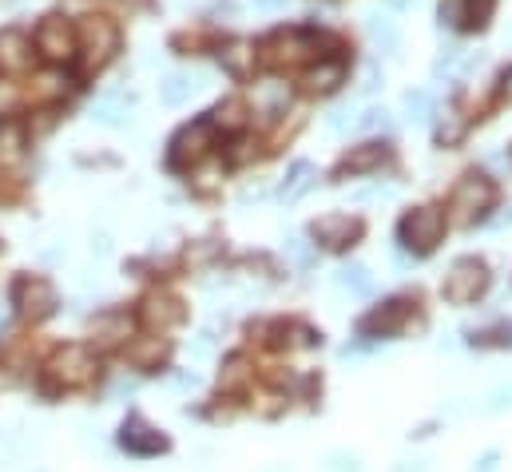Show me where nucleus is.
<instances>
[{
    "label": "nucleus",
    "mask_w": 512,
    "mask_h": 472,
    "mask_svg": "<svg viewBox=\"0 0 512 472\" xmlns=\"http://www.w3.org/2000/svg\"><path fill=\"white\" fill-rule=\"evenodd\" d=\"M485 290H489V266H485L481 258H457V262L449 266L445 282H441V294H445V302H453V306H469V302H477Z\"/></svg>",
    "instance_id": "obj_6"
},
{
    "label": "nucleus",
    "mask_w": 512,
    "mask_h": 472,
    "mask_svg": "<svg viewBox=\"0 0 512 472\" xmlns=\"http://www.w3.org/2000/svg\"><path fill=\"white\" fill-rule=\"evenodd\" d=\"M167 445L171 441L155 425H147L143 417H128L120 425V449L131 453V457H159V453H167Z\"/></svg>",
    "instance_id": "obj_11"
},
{
    "label": "nucleus",
    "mask_w": 512,
    "mask_h": 472,
    "mask_svg": "<svg viewBox=\"0 0 512 472\" xmlns=\"http://www.w3.org/2000/svg\"><path fill=\"white\" fill-rule=\"evenodd\" d=\"M219 60H223V68H227L231 76H247L251 64H255V48L243 44V40H235V44H227V48L219 52Z\"/></svg>",
    "instance_id": "obj_21"
},
{
    "label": "nucleus",
    "mask_w": 512,
    "mask_h": 472,
    "mask_svg": "<svg viewBox=\"0 0 512 472\" xmlns=\"http://www.w3.org/2000/svg\"><path fill=\"white\" fill-rule=\"evenodd\" d=\"M96 373H100V361H96V354L88 346H64V350H56L52 361L44 365V385L52 393H60V389H84V385L96 381Z\"/></svg>",
    "instance_id": "obj_2"
},
{
    "label": "nucleus",
    "mask_w": 512,
    "mask_h": 472,
    "mask_svg": "<svg viewBox=\"0 0 512 472\" xmlns=\"http://www.w3.org/2000/svg\"><path fill=\"white\" fill-rule=\"evenodd\" d=\"M163 354H167V342L163 338H139V342L128 346V361L135 369H155L163 361Z\"/></svg>",
    "instance_id": "obj_20"
},
{
    "label": "nucleus",
    "mask_w": 512,
    "mask_h": 472,
    "mask_svg": "<svg viewBox=\"0 0 512 472\" xmlns=\"http://www.w3.org/2000/svg\"><path fill=\"white\" fill-rule=\"evenodd\" d=\"M314 179H318V171H314V163H306V159H298L290 171H286V179H282V199L286 203H298L310 187H314Z\"/></svg>",
    "instance_id": "obj_16"
},
{
    "label": "nucleus",
    "mask_w": 512,
    "mask_h": 472,
    "mask_svg": "<svg viewBox=\"0 0 512 472\" xmlns=\"http://www.w3.org/2000/svg\"><path fill=\"white\" fill-rule=\"evenodd\" d=\"M32 64V40L24 32H0V68L24 72Z\"/></svg>",
    "instance_id": "obj_15"
},
{
    "label": "nucleus",
    "mask_w": 512,
    "mask_h": 472,
    "mask_svg": "<svg viewBox=\"0 0 512 472\" xmlns=\"http://www.w3.org/2000/svg\"><path fill=\"white\" fill-rule=\"evenodd\" d=\"M120 48V28L108 16H84L76 24V52L84 56V68L96 72L104 68Z\"/></svg>",
    "instance_id": "obj_3"
},
{
    "label": "nucleus",
    "mask_w": 512,
    "mask_h": 472,
    "mask_svg": "<svg viewBox=\"0 0 512 472\" xmlns=\"http://www.w3.org/2000/svg\"><path fill=\"white\" fill-rule=\"evenodd\" d=\"M124 116H128L124 96H104V100L96 104V119H104V123H120Z\"/></svg>",
    "instance_id": "obj_29"
},
{
    "label": "nucleus",
    "mask_w": 512,
    "mask_h": 472,
    "mask_svg": "<svg viewBox=\"0 0 512 472\" xmlns=\"http://www.w3.org/2000/svg\"><path fill=\"white\" fill-rule=\"evenodd\" d=\"M493 203H497V183L489 179V175H465L457 187H453V195H449V215H453V223H461V227H469V223H477V219H485V211H493Z\"/></svg>",
    "instance_id": "obj_4"
},
{
    "label": "nucleus",
    "mask_w": 512,
    "mask_h": 472,
    "mask_svg": "<svg viewBox=\"0 0 512 472\" xmlns=\"http://www.w3.org/2000/svg\"><path fill=\"white\" fill-rule=\"evenodd\" d=\"M413 318V302L409 298H389L382 306H374L362 322H358V334L362 338H393L405 330V322Z\"/></svg>",
    "instance_id": "obj_10"
},
{
    "label": "nucleus",
    "mask_w": 512,
    "mask_h": 472,
    "mask_svg": "<svg viewBox=\"0 0 512 472\" xmlns=\"http://www.w3.org/2000/svg\"><path fill=\"white\" fill-rule=\"evenodd\" d=\"M211 147H215V123L211 119H195V123H187V127L175 131V139L167 147V163L175 171H187V167L203 163V155Z\"/></svg>",
    "instance_id": "obj_7"
},
{
    "label": "nucleus",
    "mask_w": 512,
    "mask_h": 472,
    "mask_svg": "<svg viewBox=\"0 0 512 472\" xmlns=\"http://www.w3.org/2000/svg\"><path fill=\"white\" fill-rule=\"evenodd\" d=\"M310 235L314 242H322L326 250H346V246H354L358 238H362V219H354V215H322L314 227H310Z\"/></svg>",
    "instance_id": "obj_12"
},
{
    "label": "nucleus",
    "mask_w": 512,
    "mask_h": 472,
    "mask_svg": "<svg viewBox=\"0 0 512 472\" xmlns=\"http://www.w3.org/2000/svg\"><path fill=\"white\" fill-rule=\"evenodd\" d=\"M12 306H16V314L24 322H40V318H48L56 310V290H52L48 278L24 274V278L12 282Z\"/></svg>",
    "instance_id": "obj_8"
},
{
    "label": "nucleus",
    "mask_w": 512,
    "mask_h": 472,
    "mask_svg": "<svg viewBox=\"0 0 512 472\" xmlns=\"http://www.w3.org/2000/svg\"><path fill=\"white\" fill-rule=\"evenodd\" d=\"M36 52L48 64H68L76 56V24L64 16H44L36 28Z\"/></svg>",
    "instance_id": "obj_9"
},
{
    "label": "nucleus",
    "mask_w": 512,
    "mask_h": 472,
    "mask_svg": "<svg viewBox=\"0 0 512 472\" xmlns=\"http://www.w3.org/2000/svg\"><path fill=\"white\" fill-rule=\"evenodd\" d=\"M461 135H465V119H461V112H445V123H441L437 139H441V143H457Z\"/></svg>",
    "instance_id": "obj_32"
},
{
    "label": "nucleus",
    "mask_w": 512,
    "mask_h": 472,
    "mask_svg": "<svg viewBox=\"0 0 512 472\" xmlns=\"http://www.w3.org/2000/svg\"><path fill=\"white\" fill-rule=\"evenodd\" d=\"M199 88V80L195 76H183V72H171L163 84H159V96H163V104H171V108H179L191 92Z\"/></svg>",
    "instance_id": "obj_22"
},
{
    "label": "nucleus",
    "mask_w": 512,
    "mask_h": 472,
    "mask_svg": "<svg viewBox=\"0 0 512 472\" xmlns=\"http://www.w3.org/2000/svg\"><path fill=\"white\" fill-rule=\"evenodd\" d=\"M96 334H100V346H120L124 338H131V318L124 314H108L96 322Z\"/></svg>",
    "instance_id": "obj_23"
},
{
    "label": "nucleus",
    "mask_w": 512,
    "mask_h": 472,
    "mask_svg": "<svg viewBox=\"0 0 512 472\" xmlns=\"http://www.w3.org/2000/svg\"><path fill=\"white\" fill-rule=\"evenodd\" d=\"M211 123H223V127L239 131V127L247 123V108H243L239 100H227V104H219V108H215V119H211Z\"/></svg>",
    "instance_id": "obj_27"
},
{
    "label": "nucleus",
    "mask_w": 512,
    "mask_h": 472,
    "mask_svg": "<svg viewBox=\"0 0 512 472\" xmlns=\"http://www.w3.org/2000/svg\"><path fill=\"white\" fill-rule=\"evenodd\" d=\"M501 96H505V100H512V68L501 76Z\"/></svg>",
    "instance_id": "obj_38"
},
{
    "label": "nucleus",
    "mask_w": 512,
    "mask_h": 472,
    "mask_svg": "<svg viewBox=\"0 0 512 472\" xmlns=\"http://www.w3.org/2000/svg\"><path fill=\"white\" fill-rule=\"evenodd\" d=\"M473 346L477 350H505V346H512V326L509 322H497V326H489V330H481L477 338H473Z\"/></svg>",
    "instance_id": "obj_26"
},
{
    "label": "nucleus",
    "mask_w": 512,
    "mask_h": 472,
    "mask_svg": "<svg viewBox=\"0 0 512 472\" xmlns=\"http://www.w3.org/2000/svg\"><path fill=\"white\" fill-rule=\"evenodd\" d=\"M286 0H258V8H282Z\"/></svg>",
    "instance_id": "obj_39"
},
{
    "label": "nucleus",
    "mask_w": 512,
    "mask_h": 472,
    "mask_svg": "<svg viewBox=\"0 0 512 472\" xmlns=\"http://www.w3.org/2000/svg\"><path fill=\"white\" fill-rule=\"evenodd\" d=\"M358 119H354V108H338V112H330V119H326V127L338 135V131H346V127H354Z\"/></svg>",
    "instance_id": "obj_35"
},
{
    "label": "nucleus",
    "mask_w": 512,
    "mask_h": 472,
    "mask_svg": "<svg viewBox=\"0 0 512 472\" xmlns=\"http://www.w3.org/2000/svg\"><path fill=\"white\" fill-rule=\"evenodd\" d=\"M104 4H116V8H128V12H139V8H147V0H104Z\"/></svg>",
    "instance_id": "obj_37"
},
{
    "label": "nucleus",
    "mask_w": 512,
    "mask_h": 472,
    "mask_svg": "<svg viewBox=\"0 0 512 472\" xmlns=\"http://www.w3.org/2000/svg\"><path fill=\"white\" fill-rule=\"evenodd\" d=\"M338 286H342V290H350V294H370V290H374V278H370V270H366V266L350 262V266H342V270H338Z\"/></svg>",
    "instance_id": "obj_24"
},
{
    "label": "nucleus",
    "mask_w": 512,
    "mask_h": 472,
    "mask_svg": "<svg viewBox=\"0 0 512 472\" xmlns=\"http://www.w3.org/2000/svg\"><path fill=\"white\" fill-rule=\"evenodd\" d=\"M318 48H322V36H314L306 28H278L258 44L255 60L266 68H298V64L322 56Z\"/></svg>",
    "instance_id": "obj_1"
},
{
    "label": "nucleus",
    "mask_w": 512,
    "mask_h": 472,
    "mask_svg": "<svg viewBox=\"0 0 512 472\" xmlns=\"http://www.w3.org/2000/svg\"><path fill=\"white\" fill-rule=\"evenodd\" d=\"M342 80H346V64H342V60H322V64L306 76V88H310V92H334Z\"/></svg>",
    "instance_id": "obj_19"
},
{
    "label": "nucleus",
    "mask_w": 512,
    "mask_h": 472,
    "mask_svg": "<svg viewBox=\"0 0 512 472\" xmlns=\"http://www.w3.org/2000/svg\"><path fill=\"white\" fill-rule=\"evenodd\" d=\"M405 112H409V119H429L433 116V96L429 92H409L405 96Z\"/></svg>",
    "instance_id": "obj_30"
},
{
    "label": "nucleus",
    "mask_w": 512,
    "mask_h": 472,
    "mask_svg": "<svg viewBox=\"0 0 512 472\" xmlns=\"http://www.w3.org/2000/svg\"><path fill=\"white\" fill-rule=\"evenodd\" d=\"M290 104V88L286 84H258L255 88V108L266 119H278V112H286Z\"/></svg>",
    "instance_id": "obj_18"
},
{
    "label": "nucleus",
    "mask_w": 512,
    "mask_h": 472,
    "mask_svg": "<svg viewBox=\"0 0 512 472\" xmlns=\"http://www.w3.org/2000/svg\"><path fill=\"white\" fill-rule=\"evenodd\" d=\"M493 4L497 0H465V24L469 28H485L489 16H493Z\"/></svg>",
    "instance_id": "obj_28"
},
{
    "label": "nucleus",
    "mask_w": 512,
    "mask_h": 472,
    "mask_svg": "<svg viewBox=\"0 0 512 472\" xmlns=\"http://www.w3.org/2000/svg\"><path fill=\"white\" fill-rule=\"evenodd\" d=\"M0 322H4V310H0Z\"/></svg>",
    "instance_id": "obj_40"
},
{
    "label": "nucleus",
    "mask_w": 512,
    "mask_h": 472,
    "mask_svg": "<svg viewBox=\"0 0 512 472\" xmlns=\"http://www.w3.org/2000/svg\"><path fill=\"white\" fill-rule=\"evenodd\" d=\"M441 20L445 24H465V0H441Z\"/></svg>",
    "instance_id": "obj_34"
},
{
    "label": "nucleus",
    "mask_w": 512,
    "mask_h": 472,
    "mask_svg": "<svg viewBox=\"0 0 512 472\" xmlns=\"http://www.w3.org/2000/svg\"><path fill=\"white\" fill-rule=\"evenodd\" d=\"M24 151H28V135H24V127H16V123H0V163H4V167H16V163L24 159Z\"/></svg>",
    "instance_id": "obj_17"
},
{
    "label": "nucleus",
    "mask_w": 512,
    "mask_h": 472,
    "mask_svg": "<svg viewBox=\"0 0 512 472\" xmlns=\"http://www.w3.org/2000/svg\"><path fill=\"white\" fill-rule=\"evenodd\" d=\"M385 159H389V143H362V147H350L346 155H342V163H338V179H346V175H370V171H378Z\"/></svg>",
    "instance_id": "obj_13"
},
{
    "label": "nucleus",
    "mask_w": 512,
    "mask_h": 472,
    "mask_svg": "<svg viewBox=\"0 0 512 472\" xmlns=\"http://www.w3.org/2000/svg\"><path fill=\"white\" fill-rule=\"evenodd\" d=\"M143 322L155 326V330H171V326H179V322H183V306H179V298H171V294H147V298H143Z\"/></svg>",
    "instance_id": "obj_14"
},
{
    "label": "nucleus",
    "mask_w": 512,
    "mask_h": 472,
    "mask_svg": "<svg viewBox=\"0 0 512 472\" xmlns=\"http://www.w3.org/2000/svg\"><path fill=\"white\" fill-rule=\"evenodd\" d=\"M20 104H24V92L12 80H0V116H12Z\"/></svg>",
    "instance_id": "obj_31"
},
{
    "label": "nucleus",
    "mask_w": 512,
    "mask_h": 472,
    "mask_svg": "<svg viewBox=\"0 0 512 472\" xmlns=\"http://www.w3.org/2000/svg\"><path fill=\"white\" fill-rule=\"evenodd\" d=\"M354 127H362V131H378V127H389V112L385 108H370V112H362V119L354 123Z\"/></svg>",
    "instance_id": "obj_33"
},
{
    "label": "nucleus",
    "mask_w": 512,
    "mask_h": 472,
    "mask_svg": "<svg viewBox=\"0 0 512 472\" xmlns=\"http://www.w3.org/2000/svg\"><path fill=\"white\" fill-rule=\"evenodd\" d=\"M445 211L441 207H413L401 223H397V238H401V246L405 250H413V254H429L441 235H445Z\"/></svg>",
    "instance_id": "obj_5"
},
{
    "label": "nucleus",
    "mask_w": 512,
    "mask_h": 472,
    "mask_svg": "<svg viewBox=\"0 0 512 472\" xmlns=\"http://www.w3.org/2000/svg\"><path fill=\"white\" fill-rule=\"evenodd\" d=\"M366 28H370V36H374V44H382V52H397V28H393V20H385V16H370L366 20Z\"/></svg>",
    "instance_id": "obj_25"
},
{
    "label": "nucleus",
    "mask_w": 512,
    "mask_h": 472,
    "mask_svg": "<svg viewBox=\"0 0 512 472\" xmlns=\"http://www.w3.org/2000/svg\"><path fill=\"white\" fill-rule=\"evenodd\" d=\"M497 461H501L497 453H485V457H481V465H477L473 472H497Z\"/></svg>",
    "instance_id": "obj_36"
}]
</instances>
